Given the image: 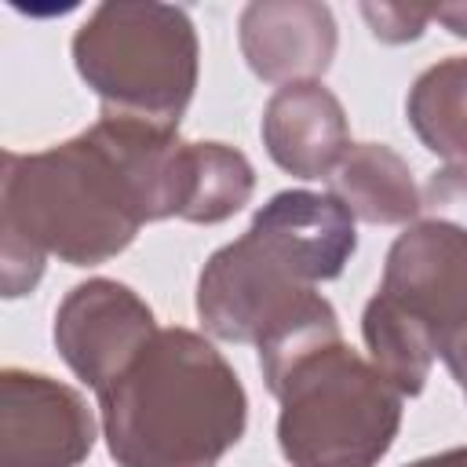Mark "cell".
Returning <instances> with one entry per match:
<instances>
[{
	"instance_id": "cell-1",
	"label": "cell",
	"mask_w": 467,
	"mask_h": 467,
	"mask_svg": "<svg viewBox=\"0 0 467 467\" xmlns=\"http://www.w3.org/2000/svg\"><path fill=\"white\" fill-rule=\"evenodd\" d=\"M186 146L179 128L99 117L40 153H4L0 234L95 266L120 255L146 223L186 208Z\"/></svg>"
},
{
	"instance_id": "cell-2",
	"label": "cell",
	"mask_w": 467,
	"mask_h": 467,
	"mask_svg": "<svg viewBox=\"0 0 467 467\" xmlns=\"http://www.w3.org/2000/svg\"><path fill=\"white\" fill-rule=\"evenodd\" d=\"M255 347L281 401L277 445L292 467H376L390 452L401 394L343 339L325 296H306Z\"/></svg>"
},
{
	"instance_id": "cell-3",
	"label": "cell",
	"mask_w": 467,
	"mask_h": 467,
	"mask_svg": "<svg viewBox=\"0 0 467 467\" xmlns=\"http://www.w3.org/2000/svg\"><path fill=\"white\" fill-rule=\"evenodd\" d=\"M99 416L117 467H215L248 427V394L204 336L161 328L99 390Z\"/></svg>"
},
{
	"instance_id": "cell-4",
	"label": "cell",
	"mask_w": 467,
	"mask_h": 467,
	"mask_svg": "<svg viewBox=\"0 0 467 467\" xmlns=\"http://www.w3.org/2000/svg\"><path fill=\"white\" fill-rule=\"evenodd\" d=\"M358 252L354 215L336 193L281 190L248 230L215 248L197 277V317L226 343H259L314 285L347 270Z\"/></svg>"
},
{
	"instance_id": "cell-5",
	"label": "cell",
	"mask_w": 467,
	"mask_h": 467,
	"mask_svg": "<svg viewBox=\"0 0 467 467\" xmlns=\"http://www.w3.org/2000/svg\"><path fill=\"white\" fill-rule=\"evenodd\" d=\"M73 66L106 117L179 128L197 88L201 44L186 7L109 0L73 33Z\"/></svg>"
},
{
	"instance_id": "cell-6",
	"label": "cell",
	"mask_w": 467,
	"mask_h": 467,
	"mask_svg": "<svg viewBox=\"0 0 467 467\" xmlns=\"http://www.w3.org/2000/svg\"><path fill=\"white\" fill-rule=\"evenodd\" d=\"M376 292L438 350L467 325V234L427 215L409 223L387 252Z\"/></svg>"
},
{
	"instance_id": "cell-7",
	"label": "cell",
	"mask_w": 467,
	"mask_h": 467,
	"mask_svg": "<svg viewBox=\"0 0 467 467\" xmlns=\"http://www.w3.org/2000/svg\"><path fill=\"white\" fill-rule=\"evenodd\" d=\"M150 303L113 277H88L55 310V350L95 394L109 387L157 336Z\"/></svg>"
},
{
	"instance_id": "cell-8",
	"label": "cell",
	"mask_w": 467,
	"mask_h": 467,
	"mask_svg": "<svg viewBox=\"0 0 467 467\" xmlns=\"http://www.w3.org/2000/svg\"><path fill=\"white\" fill-rule=\"evenodd\" d=\"M95 445L84 394L29 368L0 372V467H80Z\"/></svg>"
},
{
	"instance_id": "cell-9",
	"label": "cell",
	"mask_w": 467,
	"mask_h": 467,
	"mask_svg": "<svg viewBox=\"0 0 467 467\" xmlns=\"http://www.w3.org/2000/svg\"><path fill=\"white\" fill-rule=\"evenodd\" d=\"M237 40L248 69L266 84H303L325 77L336 58L339 29L328 4L255 0L241 11Z\"/></svg>"
},
{
	"instance_id": "cell-10",
	"label": "cell",
	"mask_w": 467,
	"mask_h": 467,
	"mask_svg": "<svg viewBox=\"0 0 467 467\" xmlns=\"http://www.w3.org/2000/svg\"><path fill=\"white\" fill-rule=\"evenodd\" d=\"M259 131L270 161L296 179L332 175L354 146L343 102L321 80L277 88L263 106Z\"/></svg>"
},
{
	"instance_id": "cell-11",
	"label": "cell",
	"mask_w": 467,
	"mask_h": 467,
	"mask_svg": "<svg viewBox=\"0 0 467 467\" xmlns=\"http://www.w3.org/2000/svg\"><path fill=\"white\" fill-rule=\"evenodd\" d=\"M332 190L354 219L372 226H409L423 212V193L412 168L387 142H358L328 175Z\"/></svg>"
},
{
	"instance_id": "cell-12",
	"label": "cell",
	"mask_w": 467,
	"mask_h": 467,
	"mask_svg": "<svg viewBox=\"0 0 467 467\" xmlns=\"http://www.w3.org/2000/svg\"><path fill=\"white\" fill-rule=\"evenodd\" d=\"M405 117L431 153L467 164V55L427 66L409 88Z\"/></svg>"
},
{
	"instance_id": "cell-13",
	"label": "cell",
	"mask_w": 467,
	"mask_h": 467,
	"mask_svg": "<svg viewBox=\"0 0 467 467\" xmlns=\"http://www.w3.org/2000/svg\"><path fill=\"white\" fill-rule=\"evenodd\" d=\"M255 190V171L248 157L226 142H190L186 146V223H223L237 215Z\"/></svg>"
},
{
	"instance_id": "cell-14",
	"label": "cell",
	"mask_w": 467,
	"mask_h": 467,
	"mask_svg": "<svg viewBox=\"0 0 467 467\" xmlns=\"http://www.w3.org/2000/svg\"><path fill=\"white\" fill-rule=\"evenodd\" d=\"M361 336H365V347H368V361L398 387L401 398H416L427 387V376H431V365H434L438 350L379 292L365 303Z\"/></svg>"
},
{
	"instance_id": "cell-15",
	"label": "cell",
	"mask_w": 467,
	"mask_h": 467,
	"mask_svg": "<svg viewBox=\"0 0 467 467\" xmlns=\"http://www.w3.org/2000/svg\"><path fill=\"white\" fill-rule=\"evenodd\" d=\"M423 212L427 219L452 223L467 234V164H445L431 171L423 186Z\"/></svg>"
},
{
	"instance_id": "cell-16",
	"label": "cell",
	"mask_w": 467,
	"mask_h": 467,
	"mask_svg": "<svg viewBox=\"0 0 467 467\" xmlns=\"http://www.w3.org/2000/svg\"><path fill=\"white\" fill-rule=\"evenodd\" d=\"M361 15L376 40L405 44L423 36V26L434 18V7H409V4H361Z\"/></svg>"
},
{
	"instance_id": "cell-17",
	"label": "cell",
	"mask_w": 467,
	"mask_h": 467,
	"mask_svg": "<svg viewBox=\"0 0 467 467\" xmlns=\"http://www.w3.org/2000/svg\"><path fill=\"white\" fill-rule=\"evenodd\" d=\"M438 358L445 361V368L452 372L456 387H460L463 398H467V325H463L460 332H452V336L438 347Z\"/></svg>"
},
{
	"instance_id": "cell-18",
	"label": "cell",
	"mask_w": 467,
	"mask_h": 467,
	"mask_svg": "<svg viewBox=\"0 0 467 467\" xmlns=\"http://www.w3.org/2000/svg\"><path fill=\"white\" fill-rule=\"evenodd\" d=\"M434 22H441L452 36H467V4H445V7H434Z\"/></svg>"
},
{
	"instance_id": "cell-19",
	"label": "cell",
	"mask_w": 467,
	"mask_h": 467,
	"mask_svg": "<svg viewBox=\"0 0 467 467\" xmlns=\"http://www.w3.org/2000/svg\"><path fill=\"white\" fill-rule=\"evenodd\" d=\"M409 467H467V445H456V449H445V452L412 460Z\"/></svg>"
}]
</instances>
